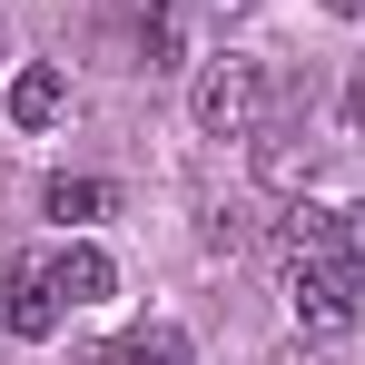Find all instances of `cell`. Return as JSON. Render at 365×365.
Instances as JSON below:
<instances>
[{"instance_id":"obj_1","label":"cell","mask_w":365,"mask_h":365,"mask_svg":"<svg viewBox=\"0 0 365 365\" xmlns=\"http://www.w3.org/2000/svg\"><path fill=\"white\" fill-rule=\"evenodd\" d=\"M187 109H197V128H207V138H257V128H267V109H277V79H267V60L227 50V60L197 69Z\"/></svg>"},{"instance_id":"obj_2","label":"cell","mask_w":365,"mask_h":365,"mask_svg":"<svg viewBox=\"0 0 365 365\" xmlns=\"http://www.w3.org/2000/svg\"><path fill=\"white\" fill-rule=\"evenodd\" d=\"M287 306H297V326L326 346V336H346L356 326V277L336 267V257H287Z\"/></svg>"},{"instance_id":"obj_3","label":"cell","mask_w":365,"mask_h":365,"mask_svg":"<svg viewBox=\"0 0 365 365\" xmlns=\"http://www.w3.org/2000/svg\"><path fill=\"white\" fill-rule=\"evenodd\" d=\"M10 336H20V346H50V336H60V287H50V257H10Z\"/></svg>"},{"instance_id":"obj_4","label":"cell","mask_w":365,"mask_h":365,"mask_svg":"<svg viewBox=\"0 0 365 365\" xmlns=\"http://www.w3.org/2000/svg\"><path fill=\"white\" fill-rule=\"evenodd\" d=\"M0 109H10V128H60V109H69V79H60L50 60H30V69H10Z\"/></svg>"},{"instance_id":"obj_5","label":"cell","mask_w":365,"mask_h":365,"mask_svg":"<svg viewBox=\"0 0 365 365\" xmlns=\"http://www.w3.org/2000/svg\"><path fill=\"white\" fill-rule=\"evenodd\" d=\"M50 287H60V306H99L109 287H119V267H109L89 237H69L60 257H50Z\"/></svg>"},{"instance_id":"obj_6","label":"cell","mask_w":365,"mask_h":365,"mask_svg":"<svg viewBox=\"0 0 365 365\" xmlns=\"http://www.w3.org/2000/svg\"><path fill=\"white\" fill-rule=\"evenodd\" d=\"M257 178L297 197V187L316 178V138H287V128H257Z\"/></svg>"},{"instance_id":"obj_7","label":"cell","mask_w":365,"mask_h":365,"mask_svg":"<svg viewBox=\"0 0 365 365\" xmlns=\"http://www.w3.org/2000/svg\"><path fill=\"white\" fill-rule=\"evenodd\" d=\"M138 69H187V10H168V0L138 10Z\"/></svg>"},{"instance_id":"obj_8","label":"cell","mask_w":365,"mask_h":365,"mask_svg":"<svg viewBox=\"0 0 365 365\" xmlns=\"http://www.w3.org/2000/svg\"><path fill=\"white\" fill-rule=\"evenodd\" d=\"M40 207H50L60 227H89V217L119 207V187H109V178H50V187H40Z\"/></svg>"},{"instance_id":"obj_9","label":"cell","mask_w":365,"mask_h":365,"mask_svg":"<svg viewBox=\"0 0 365 365\" xmlns=\"http://www.w3.org/2000/svg\"><path fill=\"white\" fill-rule=\"evenodd\" d=\"M109 365H187V336L178 326H128L119 346H109Z\"/></svg>"},{"instance_id":"obj_10","label":"cell","mask_w":365,"mask_h":365,"mask_svg":"<svg viewBox=\"0 0 365 365\" xmlns=\"http://www.w3.org/2000/svg\"><path fill=\"white\" fill-rule=\"evenodd\" d=\"M326 257H336V267L365 287V197H346V207H336V227H326Z\"/></svg>"},{"instance_id":"obj_11","label":"cell","mask_w":365,"mask_h":365,"mask_svg":"<svg viewBox=\"0 0 365 365\" xmlns=\"http://www.w3.org/2000/svg\"><path fill=\"white\" fill-rule=\"evenodd\" d=\"M197 10H207V20H237V10H257V0H197Z\"/></svg>"},{"instance_id":"obj_12","label":"cell","mask_w":365,"mask_h":365,"mask_svg":"<svg viewBox=\"0 0 365 365\" xmlns=\"http://www.w3.org/2000/svg\"><path fill=\"white\" fill-rule=\"evenodd\" d=\"M326 10H336V20H356V10H365V0H326Z\"/></svg>"}]
</instances>
